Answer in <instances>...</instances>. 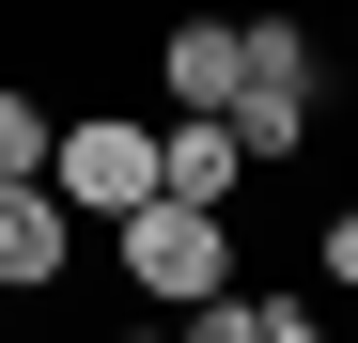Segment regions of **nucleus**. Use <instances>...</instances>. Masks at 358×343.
Returning <instances> with one entry per match:
<instances>
[{
  "label": "nucleus",
  "mask_w": 358,
  "mask_h": 343,
  "mask_svg": "<svg viewBox=\"0 0 358 343\" xmlns=\"http://www.w3.org/2000/svg\"><path fill=\"white\" fill-rule=\"evenodd\" d=\"M109 250H125V281H141L156 312H187V297L234 281V218H203V203H141V218H109Z\"/></svg>",
  "instance_id": "7ed1b4c3"
},
{
  "label": "nucleus",
  "mask_w": 358,
  "mask_h": 343,
  "mask_svg": "<svg viewBox=\"0 0 358 343\" xmlns=\"http://www.w3.org/2000/svg\"><path fill=\"white\" fill-rule=\"evenodd\" d=\"M171 343H265V297H250V281H218V297L171 312Z\"/></svg>",
  "instance_id": "0eeeda50"
},
{
  "label": "nucleus",
  "mask_w": 358,
  "mask_h": 343,
  "mask_svg": "<svg viewBox=\"0 0 358 343\" xmlns=\"http://www.w3.org/2000/svg\"><path fill=\"white\" fill-rule=\"evenodd\" d=\"M218 125H234L250 172H296L312 125H327V47L296 31V16H250V31H234V109H218Z\"/></svg>",
  "instance_id": "f257e3e1"
},
{
  "label": "nucleus",
  "mask_w": 358,
  "mask_h": 343,
  "mask_svg": "<svg viewBox=\"0 0 358 343\" xmlns=\"http://www.w3.org/2000/svg\"><path fill=\"white\" fill-rule=\"evenodd\" d=\"M47 172V94H0V188H31Z\"/></svg>",
  "instance_id": "6e6552de"
},
{
  "label": "nucleus",
  "mask_w": 358,
  "mask_h": 343,
  "mask_svg": "<svg viewBox=\"0 0 358 343\" xmlns=\"http://www.w3.org/2000/svg\"><path fill=\"white\" fill-rule=\"evenodd\" d=\"M156 203H203V218L250 203V156H234L218 109H171V125H156Z\"/></svg>",
  "instance_id": "20e7f679"
},
{
  "label": "nucleus",
  "mask_w": 358,
  "mask_h": 343,
  "mask_svg": "<svg viewBox=\"0 0 358 343\" xmlns=\"http://www.w3.org/2000/svg\"><path fill=\"white\" fill-rule=\"evenodd\" d=\"M156 94L171 109H234V16H171L156 31Z\"/></svg>",
  "instance_id": "423d86ee"
},
{
  "label": "nucleus",
  "mask_w": 358,
  "mask_h": 343,
  "mask_svg": "<svg viewBox=\"0 0 358 343\" xmlns=\"http://www.w3.org/2000/svg\"><path fill=\"white\" fill-rule=\"evenodd\" d=\"M125 343H171V328H125Z\"/></svg>",
  "instance_id": "9b49d317"
},
{
  "label": "nucleus",
  "mask_w": 358,
  "mask_h": 343,
  "mask_svg": "<svg viewBox=\"0 0 358 343\" xmlns=\"http://www.w3.org/2000/svg\"><path fill=\"white\" fill-rule=\"evenodd\" d=\"M312 265H327L343 297H358V203H327V218H312Z\"/></svg>",
  "instance_id": "1a4fd4ad"
},
{
  "label": "nucleus",
  "mask_w": 358,
  "mask_h": 343,
  "mask_svg": "<svg viewBox=\"0 0 358 343\" xmlns=\"http://www.w3.org/2000/svg\"><path fill=\"white\" fill-rule=\"evenodd\" d=\"M265 343H327V312L312 297H265Z\"/></svg>",
  "instance_id": "9d476101"
},
{
  "label": "nucleus",
  "mask_w": 358,
  "mask_h": 343,
  "mask_svg": "<svg viewBox=\"0 0 358 343\" xmlns=\"http://www.w3.org/2000/svg\"><path fill=\"white\" fill-rule=\"evenodd\" d=\"M63 250H78V218L47 203V172L0 188V297H63Z\"/></svg>",
  "instance_id": "39448f33"
},
{
  "label": "nucleus",
  "mask_w": 358,
  "mask_h": 343,
  "mask_svg": "<svg viewBox=\"0 0 358 343\" xmlns=\"http://www.w3.org/2000/svg\"><path fill=\"white\" fill-rule=\"evenodd\" d=\"M47 203L63 218H141L156 203V125L141 109H63L47 125Z\"/></svg>",
  "instance_id": "f03ea898"
}]
</instances>
